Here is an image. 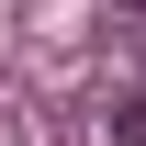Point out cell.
Instances as JSON below:
<instances>
[{
	"label": "cell",
	"mask_w": 146,
	"mask_h": 146,
	"mask_svg": "<svg viewBox=\"0 0 146 146\" xmlns=\"http://www.w3.org/2000/svg\"><path fill=\"white\" fill-rule=\"evenodd\" d=\"M112 146H146V101H124V112H112Z\"/></svg>",
	"instance_id": "cell-1"
},
{
	"label": "cell",
	"mask_w": 146,
	"mask_h": 146,
	"mask_svg": "<svg viewBox=\"0 0 146 146\" xmlns=\"http://www.w3.org/2000/svg\"><path fill=\"white\" fill-rule=\"evenodd\" d=\"M124 11H146V0H124Z\"/></svg>",
	"instance_id": "cell-2"
}]
</instances>
